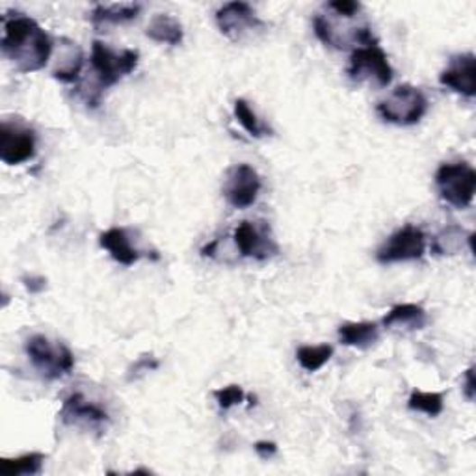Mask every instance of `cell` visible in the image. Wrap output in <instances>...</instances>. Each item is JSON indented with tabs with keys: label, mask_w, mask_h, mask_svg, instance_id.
Returning <instances> with one entry per match:
<instances>
[{
	"label": "cell",
	"mask_w": 476,
	"mask_h": 476,
	"mask_svg": "<svg viewBox=\"0 0 476 476\" xmlns=\"http://www.w3.org/2000/svg\"><path fill=\"white\" fill-rule=\"evenodd\" d=\"M0 49L17 71L34 73L43 69L50 60L52 40L34 19L12 14L3 21Z\"/></svg>",
	"instance_id": "cell-1"
},
{
	"label": "cell",
	"mask_w": 476,
	"mask_h": 476,
	"mask_svg": "<svg viewBox=\"0 0 476 476\" xmlns=\"http://www.w3.org/2000/svg\"><path fill=\"white\" fill-rule=\"evenodd\" d=\"M332 15L318 14L313 19V28L316 38L337 50H348V49H360V45H372L376 43L372 30L367 21L362 19V15H343L327 10Z\"/></svg>",
	"instance_id": "cell-2"
},
{
	"label": "cell",
	"mask_w": 476,
	"mask_h": 476,
	"mask_svg": "<svg viewBox=\"0 0 476 476\" xmlns=\"http://www.w3.org/2000/svg\"><path fill=\"white\" fill-rule=\"evenodd\" d=\"M24 352L30 363L47 380H60L75 369L73 352L66 344L50 341L45 335L30 337L24 344Z\"/></svg>",
	"instance_id": "cell-3"
},
{
	"label": "cell",
	"mask_w": 476,
	"mask_h": 476,
	"mask_svg": "<svg viewBox=\"0 0 476 476\" xmlns=\"http://www.w3.org/2000/svg\"><path fill=\"white\" fill-rule=\"evenodd\" d=\"M376 112L387 124L407 127L419 124L425 117V114L428 112V99L419 87L402 84L393 89L389 97L378 103Z\"/></svg>",
	"instance_id": "cell-4"
},
{
	"label": "cell",
	"mask_w": 476,
	"mask_h": 476,
	"mask_svg": "<svg viewBox=\"0 0 476 476\" xmlns=\"http://www.w3.org/2000/svg\"><path fill=\"white\" fill-rule=\"evenodd\" d=\"M140 60V52L127 49L124 52H114L108 45L94 41L92 47V71L96 75V94L101 99L105 87L115 86L124 77L131 75Z\"/></svg>",
	"instance_id": "cell-5"
},
{
	"label": "cell",
	"mask_w": 476,
	"mask_h": 476,
	"mask_svg": "<svg viewBox=\"0 0 476 476\" xmlns=\"http://www.w3.org/2000/svg\"><path fill=\"white\" fill-rule=\"evenodd\" d=\"M435 185L443 201L456 208H467L476 192V171L467 162L443 164L435 173Z\"/></svg>",
	"instance_id": "cell-6"
},
{
	"label": "cell",
	"mask_w": 476,
	"mask_h": 476,
	"mask_svg": "<svg viewBox=\"0 0 476 476\" xmlns=\"http://www.w3.org/2000/svg\"><path fill=\"white\" fill-rule=\"evenodd\" d=\"M353 82H374L380 87H387L393 82V68L378 41L355 49L350 56V66L346 69Z\"/></svg>",
	"instance_id": "cell-7"
},
{
	"label": "cell",
	"mask_w": 476,
	"mask_h": 476,
	"mask_svg": "<svg viewBox=\"0 0 476 476\" xmlns=\"http://www.w3.org/2000/svg\"><path fill=\"white\" fill-rule=\"evenodd\" d=\"M66 426L103 434L110 423V415L99 404L87 400L82 393H71L58 413Z\"/></svg>",
	"instance_id": "cell-8"
},
{
	"label": "cell",
	"mask_w": 476,
	"mask_h": 476,
	"mask_svg": "<svg viewBox=\"0 0 476 476\" xmlns=\"http://www.w3.org/2000/svg\"><path fill=\"white\" fill-rule=\"evenodd\" d=\"M216 23L220 32L236 43L248 41L261 30H264V23L257 17L248 3H229L222 6L216 12Z\"/></svg>",
	"instance_id": "cell-9"
},
{
	"label": "cell",
	"mask_w": 476,
	"mask_h": 476,
	"mask_svg": "<svg viewBox=\"0 0 476 476\" xmlns=\"http://www.w3.org/2000/svg\"><path fill=\"white\" fill-rule=\"evenodd\" d=\"M36 157V133L19 124L5 119L0 125V160L8 166H19Z\"/></svg>",
	"instance_id": "cell-10"
},
{
	"label": "cell",
	"mask_w": 476,
	"mask_h": 476,
	"mask_svg": "<svg viewBox=\"0 0 476 476\" xmlns=\"http://www.w3.org/2000/svg\"><path fill=\"white\" fill-rule=\"evenodd\" d=\"M425 250H426L425 233L415 225H406L389 236V241L376 252V259L381 264L419 261L423 259Z\"/></svg>",
	"instance_id": "cell-11"
},
{
	"label": "cell",
	"mask_w": 476,
	"mask_h": 476,
	"mask_svg": "<svg viewBox=\"0 0 476 476\" xmlns=\"http://www.w3.org/2000/svg\"><path fill=\"white\" fill-rule=\"evenodd\" d=\"M261 188L259 173L250 164H236L227 171L224 196L231 206L244 211L257 201Z\"/></svg>",
	"instance_id": "cell-12"
},
{
	"label": "cell",
	"mask_w": 476,
	"mask_h": 476,
	"mask_svg": "<svg viewBox=\"0 0 476 476\" xmlns=\"http://www.w3.org/2000/svg\"><path fill=\"white\" fill-rule=\"evenodd\" d=\"M233 241L238 253L248 259L266 261L279 252L274 238L268 233V227L253 222L238 224L233 233Z\"/></svg>",
	"instance_id": "cell-13"
},
{
	"label": "cell",
	"mask_w": 476,
	"mask_h": 476,
	"mask_svg": "<svg viewBox=\"0 0 476 476\" xmlns=\"http://www.w3.org/2000/svg\"><path fill=\"white\" fill-rule=\"evenodd\" d=\"M441 86L453 89V92L472 99L476 96V58L474 54H458L451 60V64L439 75Z\"/></svg>",
	"instance_id": "cell-14"
},
{
	"label": "cell",
	"mask_w": 476,
	"mask_h": 476,
	"mask_svg": "<svg viewBox=\"0 0 476 476\" xmlns=\"http://www.w3.org/2000/svg\"><path fill=\"white\" fill-rule=\"evenodd\" d=\"M99 244H101V248H105L110 253V257L115 262L124 264V266H133L134 262H138L143 257V253L133 246L131 236L124 227H112L105 233H101Z\"/></svg>",
	"instance_id": "cell-15"
},
{
	"label": "cell",
	"mask_w": 476,
	"mask_h": 476,
	"mask_svg": "<svg viewBox=\"0 0 476 476\" xmlns=\"http://www.w3.org/2000/svg\"><path fill=\"white\" fill-rule=\"evenodd\" d=\"M426 324H428V315L421 306H416V304L395 306L389 313L383 316V325L391 327V330L415 332V330H423Z\"/></svg>",
	"instance_id": "cell-16"
},
{
	"label": "cell",
	"mask_w": 476,
	"mask_h": 476,
	"mask_svg": "<svg viewBox=\"0 0 476 476\" xmlns=\"http://www.w3.org/2000/svg\"><path fill=\"white\" fill-rule=\"evenodd\" d=\"M339 341L344 346L367 350L380 341V327L374 322H346L339 327Z\"/></svg>",
	"instance_id": "cell-17"
},
{
	"label": "cell",
	"mask_w": 476,
	"mask_h": 476,
	"mask_svg": "<svg viewBox=\"0 0 476 476\" xmlns=\"http://www.w3.org/2000/svg\"><path fill=\"white\" fill-rule=\"evenodd\" d=\"M145 34L149 40H153L157 43H166V45H178L183 41V24L178 23V19H175L173 15L168 14H160L155 15L153 21L149 23Z\"/></svg>",
	"instance_id": "cell-18"
},
{
	"label": "cell",
	"mask_w": 476,
	"mask_h": 476,
	"mask_svg": "<svg viewBox=\"0 0 476 476\" xmlns=\"http://www.w3.org/2000/svg\"><path fill=\"white\" fill-rule=\"evenodd\" d=\"M82 52L77 47V43L68 41V45H62L58 54V64L52 69V77L60 82H77L82 73Z\"/></svg>",
	"instance_id": "cell-19"
},
{
	"label": "cell",
	"mask_w": 476,
	"mask_h": 476,
	"mask_svg": "<svg viewBox=\"0 0 476 476\" xmlns=\"http://www.w3.org/2000/svg\"><path fill=\"white\" fill-rule=\"evenodd\" d=\"M140 10H142L140 5H112V6L99 5L94 8L89 19H92V24L96 28H105L108 24H124L136 19Z\"/></svg>",
	"instance_id": "cell-20"
},
{
	"label": "cell",
	"mask_w": 476,
	"mask_h": 476,
	"mask_svg": "<svg viewBox=\"0 0 476 476\" xmlns=\"http://www.w3.org/2000/svg\"><path fill=\"white\" fill-rule=\"evenodd\" d=\"M472 241H474V234L472 233H465L458 225H449V227H444L434 238L432 252L435 255H456L463 248V243H467L472 248Z\"/></svg>",
	"instance_id": "cell-21"
},
{
	"label": "cell",
	"mask_w": 476,
	"mask_h": 476,
	"mask_svg": "<svg viewBox=\"0 0 476 476\" xmlns=\"http://www.w3.org/2000/svg\"><path fill=\"white\" fill-rule=\"evenodd\" d=\"M45 463L43 453H28L14 460H3L0 462V472L5 476H30V474H40Z\"/></svg>",
	"instance_id": "cell-22"
},
{
	"label": "cell",
	"mask_w": 476,
	"mask_h": 476,
	"mask_svg": "<svg viewBox=\"0 0 476 476\" xmlns=\"http://www.w3.org/2000/svg\"><path fill=\"white\" fill-rule=\"evenodd\" d=\"M332 355H334V346H330V344L302 346V348H298V352H296V360L304 371L316 372L332 360Z\"/></svg>",
	"instance_id": "cell-23"
},
{
	"label": "cell",
	"mask_w": 476,
	"mask_h": 476,
	"mask_svg": "<svg viewBox=\"0 0 476 476\" xmlns=\"http://www.w3.org/2000/svg\"><path fill=\"white\" fill-rule=\"evenodd\" d=\"M234 115L238 119V124H241L253 138H262V136H268V134L272 133L270 127L264 125L261 122V119L257 117V114L248 105V101H244V99H236L234 101Z\"/></svg>",
	"instance_id": "cell-24"
},
{
	"label": "cell",
	"mask_w": 476,
	"mask_h": 476,
	"mask_svg": "<svg viewBox=\"0 0 476 476\" xmlns=\"http://www.w3.org/2000/svg\"><path fill=\"white\" fill-rule=\"evenodd\" d=\"M443 395L441 393H425V391H413L407 400V407L411 411H421L428 416H437L443 413Z\"/></svg>",
	"instance_id": "cell-25"
},
{
	"label": "cell",
	"mask_w": 476,
	"mask_h": 476,
	"mask_svg": "<svg viewBox=\"0 0 476 476\" xmlns=\"http://www.w3.org/2000/svg\"><path fill=\"white\" fill-rule=\"evenodd\" d=\"M215 398H216L220 409L227 411V409L233 407V406L243 404V402L246 400V393L243 391V387H238V385H227V387H224V389L215 391Z\"/></svg>",
	"instance_id": "cell-26"
},
{
	"label": "cell",
	"mask_w": 476,
	"mask_h": 476,
	"mask_svg": "<svg viewBox=\"0 0 476 476\" xmlns=\"http://www.w3.org/2000/svg\"><path fill=\"white\" fill-rule=\"evenodd\" d=\"M159 367H160V363H159L157 357H153V355H142V357H138V360L129 367L127 380L129 381H134V380L142 378L147 372L157 371Z\"/></svg>",
	"instance_id": "cell-27"
},
{
	"label": "cell",
	"mask_w": 476,
	"mask_h": 476,
	"mask_svg": "<svg viewBox=\"0 0 476 476\" xmlns=\"http://www.w3.org/2000/svg\"><path fill=\"white\" fill-rule=\"evenodd\" d=\"M255 453L261 460H270L278 454V444L272 441H259L255 443Z\"/></svg>",
	"instance_id": "cell-28"
},
{
	"label": "cell",
	"mask_w": 476,
	"mask_h": 476,
	"mask_svg": "<svg viewBox=\"0 0 476 476\" xmlns=\"http://www.w3.org/2000/svg\"><path fill=\"white\" fill-rule=\"evenodd\" d=\"M23 285L26 287V290L30 294H38V292L47 288V279L40 278V276H24L23 278Z\"/></svg>",
	"instance_id": "cell-29"
},
{
	"label": "cell",
	"mask_w": 476,
	"mask_h": 476,
	"mask_svg": "<svg viewBox=\"0 0 476 476\" xmlns=\"http://www.w3.org/2000/svg\"><path fill=\"white\" fill-rule=\"evenodd\" d=\"M463 391H465L467 400H474V369H472V367L465 372V385H463Z\"/></svg>",
	"instance_id": "cell-30"
}]
</instances>
